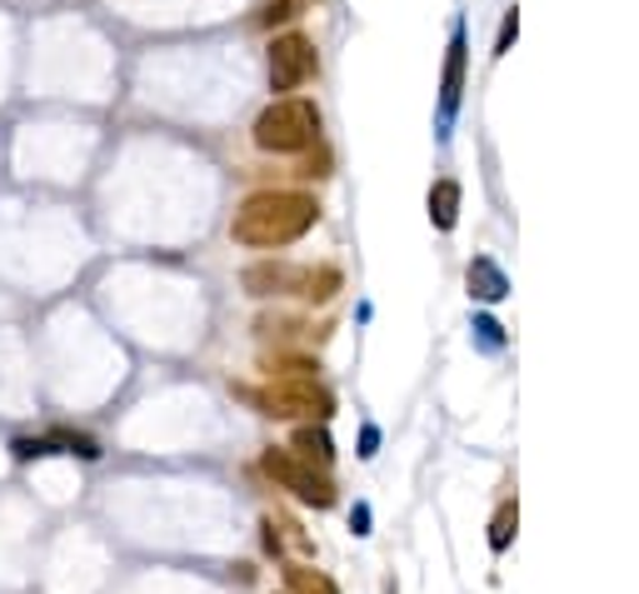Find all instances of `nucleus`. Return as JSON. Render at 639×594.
<instances>
[{"instance_id":"0eeeda50","label":"nucleus","mask_w":639,"mask_h":594,"mask_svg":"<svg viewBox=\"0 0 639 594\" xmlns=\"http://www.w3.org/2000/svg\"><path fill=\"white\" fill-rule=\"evenodd\" d=\"M300 280H305L300 265H280V260H265V265H250L245 271L250 295H300Z\"/></svg>"},{"instance_id":"9d476101","label":"nucleus","mask_w":639,"mask_h":594,"mask_svg":"<svg viewBox=\"0 0 639 594\" xmlns=\"http://www.w3.org/2000/svg\"><path fill=\"white\" fill-rule=\"evenodd\" d=\"M295 450H300L305 465H320V470H326L330 460H335V444H330V435H326V430H315V425L295 430Z\"/></svg>"},{"instance_id":"aec40b11","label":"nucleus","mask_w":639,"mask_h":594,"mask_svg":"<svg viewBox=\"0 0 639 594\" xmlns=\"http://www.w3.org/2000/svg\"><path fill=\"white\" fill-rule=\"evenodd\" d=\"M390 594H395V590H390Z\"/></svg>"},{"instance_id":"7ed1b4c3","label":"nucleus","mask_w":639,"mask_h":594,"mask_svg":"<svg viewBox=\"0 0 639 594\" xmlns=\"http://www.w3.org/2000/svg\"><path fill=\"white\" fill-rule=\"evenodd\" d=\"M250 400L261 405L265 415H275V420H290V415H315V420H326V415L335 410L330 389L315 385V375H280L275 385L250 389Z\"/></svg>"},{"instance_id":"6ab92c4d","label":"nucleus","mask_w":639,"mask_h":594,"mask_svg":"<svg viewBox=\"0 0 639 594\" xmlns=\"http://www.w3.org/2000/svg\"><path fill=\"white\" fill-rule=\"evenodd\" d=\"M350 530H355V535H370V505H355V515H350Z\"/></svg>"},{"instance_id":"a211bd4d","label":"nucleus","mask_w":639,"mask_h":594,"mask_svg":"<svg viewBox=\"0 0 639 594\" xmlns=\"http://www.w3.org/2000/svg\"><path fill=\"white\" fill-rule=\"evenodd\" d=\"M375 450H379V430H375V425H365V430H360V454L370 460Z\"/></svg>"},{"instance_id":"9b49d317","label":"nucleus","mask_w":639,"mask_h":594,"mask_svg":"<svg viewBox=\"0 0 639 594\" xmlns=\"http://www.w3.org/2000/svg\"><path fill=\"white\" fill-rule=\"evenodd\" d=\"M45 444H51V454L60 450V454H80V460H96L100 454V444L90 440L86 430H70V425H55V430L45 435Z\"/></svg>"},{"instance_id":"f3484780","label":"nucleus","mask_w":639,"mask_h":594,"mask_svg":"<svg viewBox=\"0 0 639 594\" xmlns=\"http://www.w3.org/2000/svg\"><path fill=\"white\" fill-rule=\"evenodd\" d=\"M261 530H265V550H271V554H280V550H285V535H280V525H275V519H265Z\"/></svg>"},{"instance_id":"6e6552de","label":"nucleus","mask_w":639,"mask_h":594,"mask_svg":"<svg viewBox=\"0 0 639 594\" xmlns=\"http://www.w3.org/2000/svg\"><path fill=\"white\" fill-rule=\"evenodd\" d=\"M470 295H480V300H505L509 295V280H505V271H499L495 260L480 255L475 265H470Z\"/></svg>"},{"instance_id":"f257e3e1","label":"nucleus","mask_w":639,"mask_h":594,"mask_svg":"<svg viewBox=\"0 0 639 594\" xmlns=\"http://www.w3.org/2000/svg\"><path fill=\"white\" fill-rule=\"evenodd\" d=\"M320 206H315V195L305 190H261L250 195L245 206L235 210L230 220V235L250 250H280L290 240H300L305 230L315 226Z\"/></svg>"},{"instance_id":"1a4fd4ad","label":"nucleus","mask_w":639,"mask_h":594,"mask_svg":"<svg viewBox=\"0 0 639 594\" xmlns=\"http://www.w3.org/2000/svg\"><path fill=\"white\" fill-rule=\"evenodd\" d=\"M430 220H434V230H455V220H460V185L455 180H434Z\"/></svg>"},{"instance_id":"f03ea898","label":"nucleus","mask_w":639,"mask_h":594,"mask_svg":"<svg viewBox=\"0 0 639 594\" xmlns=\"http://www.w3.org/2000/svg\"><path fill=\"white\" fill-rule=\"evenodd\" d=\"M315 135H320V110H315L310 100H300V96L275 100V106H265L261 120H255V145L271 151V155L310 151Z\"/></svg>"},{"instance_id":"dca6fc26","label":"nucleus","mask_w":639,"mask_h":594,"mask_svg":"<svg viewBox=\"0 0 639 594\" xmlns=\"http://www.w3.org/2000/svg\"><path fill=\"white\" fill-rule=\"evenodd\" d=\"M515 31H520V15L509 11V15H505V25H499V41H495V55H505V51H509V41H515Z\"/></svg>"},{"instance_id":"39448f33","label":"nucleus","mask_w":639,"mask_h":594,"mask_svg":"<svg viewBox=\"0 0 639 594\" xmlns=\"http://www.w3.org/2000/svg\"><path fill=\"white\" fill-rule=\"evenodd\" d=\"M315 70H320V55H315V45L300 31L275 35V45H271V86L275 90H300Z\"/></svg>"},{"instance_id":"4468645a","label":"nucleus","mask_w":639,"mask_h":594,"mask_svg":"<svg viewBox=\"0 0 639 594\" xmlns=\"http://www.w3.org/2000/svg\"><path fill=\"white\" fill-rule=\"evenodd\" d=\"M11 454L15 460H41V454H51V444H45V435H21V440H11Z\"/></svg>"},{"instance_id":"20e7f679","label":"nucleus","mask_w":639,"mask_h":594,"mask_svg":"<svg viewBox=\"0 0 639 594\" xmlns=\"http://www.w3.org/2000/svg\"><path fill=\"white\" fill-rule=\"evenodd\" d=\"M261 470L275 480V485L290 490L295 499H305V505H315V509L335 505V490H330V480L320 475L315 465H305L300 454H290V450H265L261 454Z\"/></svg>"},{"instance_id":"423d86ee","label":"nucleus","mask_w":639,"mask_h":594,"mask_svg":"<svg viewBox=\"0 0 639 594\" xmlns=\"http://www.w3.org/2000/svg\"><path fill=\"white\" fill-rule=\"evenodd\" d=\"M460 90H465V25H455L450 35V55H444V76H440V120H434V135H450L460 110Z\"/></svg>"},{"instance_id":"ddd939ff","label":"nucleus","mask_w":639,"mask_h":594,"mask_svg":"<svg viewBox=\"0 0 639 594\" xmlns=\"http://www.w3.org/2000/svg\"><path fill=\"white\" fill-rule=\"evenodd\" d=\"M509 535H515V505H505V509H499V515H495V525H489V550H495V554H505Z\"/></svg>"},{"instance_id":"f8f14e48","label":"nucleus","mask_w":639,"mask_h":594,"mask_svg":"<svg viewBox=\"0 0 639 594\" xmlns=\"http://www.w3.org/2000/svg\"><path fill=\"white\" fill-rule=\"evenodd\" d=\"M285 580H290V594H340L335 584H330V574L310 570V564H290Z\"/></svg>"},{"instance_id":"2eb2a0df","label":"nucleus","mask_w":639,"mask_h":594,"mask_svg":"<svg viewBox=\"0 0 639 594\" xmlns=\"http://www.w3.org/2000/svg\"><path fill=\"white\" fill-rule=\"evenodd\" d=\"M475 336H480V345H485V350L505 345V336H499V320H489V315H480V320H475Z\"/></svg>"}]
</instances>
